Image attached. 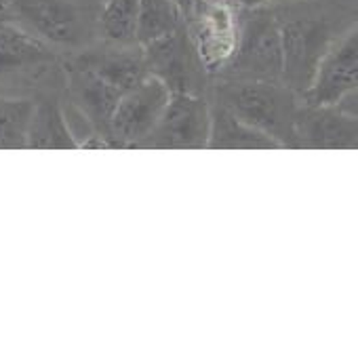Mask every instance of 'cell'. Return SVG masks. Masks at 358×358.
Instances as JSON below:
<instances>
[{"mask_svg":"<svg viewBox=\"0 0 358 358\" xmlns=\"http://www.w3.org/2000/svg\"><path fill=\"white\" fill-rule=\"evenodd\" d=\"M282 41V85L301 95L329 47L350 30L343 13L297 0L295 9L276 13Z\"/></svg>","mask_w":358,"mask_h":358,"instance_id":"obj_1","label":"cell"},{"mask_svg":"<svg viewBox=\"0 0 358 358\" xmlns=\"http://www.w3.org/2000/svg\"><path fill=\"white\" fill-rule=\"evenodd\" d=\"M101 0H5L9 22L57 53H78L99 41Z\"/></svg>","mask_w":358,"mask_h":358,"instance_id":"obj_2","label":"cell"},{"mask_svg":"<svg viewBox=\"0 0 358 358\" xmlns=\"http://www.w3.org/2000/svg\"><path fill=\"white\" fill-rule=\"evenodd\" d=\"M213 99L249 127L272 137L280 148H297L295 116L301 99L287 85L217 78L213 85Z\"/></svg>","mask_w":358,"mask_h":358,"instance_id":"obj_3","label":"cell"},{"mask_svg":"<svg viewBox=\"0 0 358 358\" xmlns=\"http://www.w3.org/2000/svg\"><path fill=\"white\" fill-rule=\"evenodd\" d=\"M64 85L59 53L13 22H0V95L36 99Z\"/></svg>","mask_w":358,"mask_h":358,"instance_id":"obj_4","label":"cell"},{"mask_svg":"<svg viewBox=\"0 0 358 358\" xmlns=\"http://www.w3.org/2000/svg\"><path fill=\"white\" fill-rule=\"evenodd\" d=\"M215 78L282 83V41L276 11L259 7L241 13L236 51Z\"/></svg>","mask_w":358,"mask_h":358,"instance_id":"obj_5","label":"cell"},{"mask_svg":"<svg viewBox=\"0 0 358 358\" xmlns=\"http://www.w3.org/2000/svg\"><path fill=\"white\" fill-rule=\"evenodd\" d=\"M241 11L232 0H194L182 24L209 76H217L232 59L238 43Z\"/></svg>","mask_w":358,"mask_h":358,"instance_id":"obj_6","label":"cell"},{"mask_svg":"<svg viewBox=\"0 0 358 358\" xmlns=\"http://www.w3.org/2000/svg\"><path fill=\"white\" fill-rule=\"evenodd\" d=\"M169 99V87L152 74H145L137 85L127 89L110 120V148H137L160 120Z\"/></svg>","mask_w":358,"mask_h":358,"instance_id":"obj_7","label":"cell"},{"mask_svg":"<svg viewBox=\"0 0 358 358\" xmlns=\"http://www.w3.org/2000/svg\"><path fill=\"white\" fill-rule=\"evenodd\" d=\"M143 59L148 74L160 78L171 93H199L205 95L207 70L182 24V28L143 45Z\"/></svg>","mask_w":358,"mask_h":358,"instance_id":"obj_8","label":"cell"},{"mask_svg":"<svg viewBox=\"0 0 358 358\" xmlns=\"http://www.w3.org/2000/svg\"><path fill=\"white\" fill-rule=\"evenodd\" d=\"M211 124V101L199 93H171L156 127L137 148H207Z\"/></svg>","mask_w":358,"mask_h":358,"instance_id":"obj_9","label":"cell"},{"mask_svg":"<svg viewBox=\"0 0 358 358\" xmlns=\"http://www.w3.org/2000/svg\"><path fill=\"white\" fill-rule=\"evenodd\" d=\"M358 85V34L352 26L320 57L308 89L299 95L310 106H335Z\"/></svg>","mask_w":358,"mask_h":358,"instance_id":"obj_10","label":"cell"},{"mask_svg":"<svg viewBox=\"0 0 358 358\" xmlns=\"http://www.w3.org/2000/svg\"><path fill=\"white\" fill-rule=\"evenodd\" d=\"M295 137L297 148L356 150V116L345 114L337 106H310L301 101L295 116Z\"/></svg>","mask_w":358,"mask_h":358,"instance_id":"obj_11","label":"cell"},{"mask_svg":"<svg viewBox=\"0 0 358 358\" xmlns=\"http://www.w3.org/2000/svg\"><path fill=\"white\" fill-rule=\"evenodd\" d=\"M64 89L68 97L89 116V120L95 124L99 135L108 141L110 120L122 91L112 87L91 70L83 68L74 59L64 64Z\"/></svg>","mask_w":358,"mask_h":358,"instance_id":"obj_12","label":"cell"},{"mask_svg":"<svg viewBox=\"0 0 358 358\" xmlns=\"http://www.w3.org/2000/svg\"><path fill=\"white\" fill-rule=\"evenodd\" d=\"M211 101V124H209V141L207 148L217 150H276L280 148L266 133L249 127L241 118H236L226 106L215 99Z\"/></svg>","mask_w":358,"mask_h":358,"instance_id":"obj_13","label":"cell"},{"mask_svg":"<svg viewBox=\"0 0 358 358\" xmlns=\"http://www.w3.org/2000/svg\"><path fill=\"white\" fill-rule=\"evenodd\" d=\"M26 148H76L64 120L62 99L55 93H45L34 99Z\"/></svg>","mask_w":358,"mask_h":358,"instance_id":"obj_14","label":"cell"},{"mask_svg":"<svg viewBox=\"0 0 358 358\" xmlns=\"http://www.w3.org/2000/svg\"><path fill=\"white\" fill-rule=\"evenodd\" d=\"M139 0H101L97 34L108 45H137Z\"/></svg>","mask_w":358,"mask_h":358,"instance_id":"obj_15","label":"cell"},{"mask_svg":"<svg viewBox=\"0 0 358 358\" xmlns=\"http://www.w3.org/2000/svg\"><path fill=\"white\" fill-rule=\"evenodd\" d=\"M179 28H182V15L173 0H139L137 45H150Z\"/></svg>","mask_w":358,"mask_h":358,"instance_id":"obj_16","label":"cell"},{"mask_svg":"<svg viewBox=\"0 0 358 358\" xmlns=\"http://www.w3.org/2000/svg\"><path fill=\"white\" fill-rule=\"evenodd\" d=\"M34 99L0 95V150L26 148Z\"/></svg>","mask_w":358,"mask_h":358,"instance_id":"obj_17","label":"cell"},{"mask_svg":"<svg viewBox=\"0 0 358 358\" xmlns=\"http://www.w3.org/2000/svg\"><path fill=\"white\" fill-rule=\"evenodd\" d=\"M274 0H234V5L241 9H259V7H268Z\"/></svg>","mask_w":358,"mask_h":358,"instance_id":"obj_18","label":"cell"},{"mask_svg":"<svg viewBox=\"0 0 358 358\" xmlns=\"http://www.w3.org/2000/svg\"><path fill=\"white\" fill-rule=\"evenodd\" d=\"M0 11L5 13V0H0Z\"/></svg>","mask_w":358,"mask_h":358,"instance_id":"obj_19","label":"cell"},{"mask_svg":"<svg viewBox=\"0 0 358 358\" xmlns=\"http://www.w3.org/2000/svg\"><path fill=\"white\" fill-rule=\"evenodd\" d=\"M232 3H234V0H232Z\"/></svg>","mask_w":358,"mask_h":358,"instance_id":"obj_20","label":"cell"}]
</instances>
